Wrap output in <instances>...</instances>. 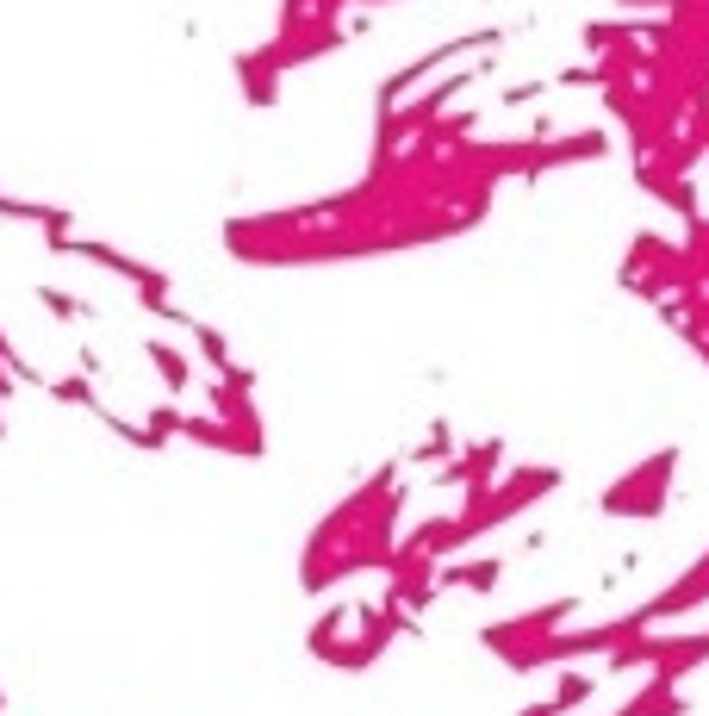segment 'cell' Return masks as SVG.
<instances>
[{
  "instance_id": "1",
  "label": "cell",
  "mask_w": 709,
  "mask_h": 716,
  "mask_svg": "<svg viewBox=\"0 0 709 716\" xmlns=\"http://www.w3.org/2000/svg\"><path fill=\"white\" fill-rule=\"evenodd\" d=\"M560 486V474L554 467H517L504 486H492V492H467V504H460L455 518H436V536H430V555H455V548H467V543H480L485 530H499V523H511V518H523L536 499H548Z\"/></svg>"
},
{
  "instance_id": "2",
  "label": "cell",
  "mask_w": 709,
  "mask_h": 716,
  "mask_svg": "<svg viewBox=\"0 0 709 716\" xmlns=\"http://www.w3.org/2000/svg\"><path fill=\"white\" fill-rule=\"evenodd\" d=\"M672 467H678V448H660V455H648L634 474H622V480H616L610 492L597 499V511H604V518H660V511H666Z\"/></svg>"
},
{
  "instance_id": "3",
  "label": "cell",
  "mask_w": 709,
  "mask_h": 716,
  "mask_svg": "<svg viewBox=\"0 0 709 716\" xmlns=\"http://www.w3.org/2000/svg\"><path fill=\"white\" fill-rule=\"evenodd\" d=\"M499 44H511V32H504V25H485V32H460V38L436 44V50H423L418 62H404L399 76H392V81L380 88V106H374V113H392V106H399V100L411 94V88H418L423 76H436V69H442L448 57H460V50H499Z\"/></svg>"
},
{
  "instance_id": "4",
  "label": "cell",
  "mask_w": 709,
  "mask_h": 716,
  "mask_svg": "<svg viewBox=\"0 0 709 716\" xmlns=\"http://www.w3.org/2000/svg\"><path fill=\"white\" fill-rule=\"evenodd\" d=\"M573 604H579V599H560V604H548V611H536V617L492 623V629H485V648H499V655L511 660V655H517V648H529V641H536V636H548V629H554L560 617H573Z\"/></svg>"
},
{
  "instance_id": "5",
  "label": "cell",
  "mask_w": 709,
  "mask_h": 716,
  "mask_svg": "<svg viewBox=\"0 0 709 716\" xmlns=\"http://www.w3.org/2000/svg\"><path fill=\"white\" fill-rule=\"evenodd\" d=\"M504 462V443H473V448H455L448 462H436V486H480L492 467Z\"/></svg>"
},
{
  "instance_id": "6",
  "label": "cell",
  "mask_w": 709,
  "mask_h": 716,
  "mask_svg": "<svg viewBox=\"0 0 709 716\" xmlns=\"http://www.w3.org/2000/svg\"><path fill=\"white\" fill-rule=\"evenodd\" d=\"M597 692V673H560V685H554V697H548V704H529V711H579V704H585V697Z\"/></svg>"
},
{
  "instance_id": "7",
  "label": "cell",
  "mask_w": 709,
  "mask_h": 716,
  "mask_svg": "<svg viewBox=\"0 0 709 716\" xmlns=\"http://www.w3.org/2000/svg\"><path fill=\"white\" fill-rule=\"evenodd\" d=\"M653 711H685L678 704V679H666V673H653V685L634 704H622V716H653Z\"/></svg>"
},
{
  "instance_id": "8",
  "label": "cell",
  "mask_w": 709,
  "mask_h": 716,
  "mask_svg": "<svg viewBox=\"0 0 709 716\" xmlns=\"http://www.w3.org/2000/svg\"><path fill=\"white\" fill-rule=\"evenodd\" d=\"M448 455H455V424L442 418V424H430V436L411 448V462H418V467H436V462H448Z\"/></svg>"
},
{
  "instance_id": "9",
  "label": "cell",
  "mask_w": 709,
  "mask_h": 716,
  "mask_svg": "<svg viewBox=\"0 0 709 716\" xmlns=\"http://www.w3.org/2000/svg\"><path fill=\"white\" fill-rule=\"evenodd\" d=\"M548 88H554V81H517V88H504L499 94V106H511V113H517V106H536Z\"/></svg>"
}]
</instances>
